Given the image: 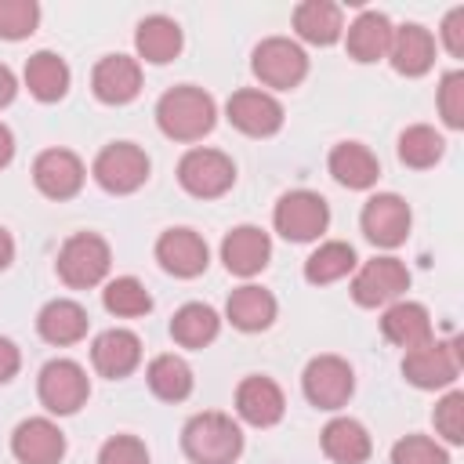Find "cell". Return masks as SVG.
<instances>
[{
  "instance_id": "4316f807",
  "label": "cell",
  "mask_w": 464,
  "mask_h": 464,
  "mask_svg": "<svg viewBox=\"0 0 464 464\" xmlns=\"http://www.w3.org/2000/svg\"><path fill=\"white\" fill-rule=\"evenodd\" d=\"M225 315L236 330L243 334H257V330H268L272 319H276V297L254 283L239 286L228 294V304H225Z\"/></svg>"
},
{
  "instance_id": "484cf974",
  "label": "cell",
  "mask_w": 464,
  "mask_h": 464,
  "mask_svg": "<svg viewBox=\"0 0 464 464\" xmlns=\"http://www.w3.org/2000/svg\"><path fill=\"white\" fill-rule=\"evenodd\" d=\"M330 174L344 188H370L381 178V163L362 141H341L330 149Z\"/></svg>"
},
{
  "instance_id": "4dcf8cb0",
  "label": "cell",
  "mask_w": 464,
  "mask_h": 464,
  "mask_svg": "<svg viewBox=\"0 0 464 464\" xmlns=\"http://www.w3.org/2000/svg\"><path fill=\"white\" fill-rule=\"evenodd\" d=\"M221 330V319L210 304L203 301H192V304H181L170 319V337L181 344V348H203L218 337Z\"/></svg>"
},
{
  "instance_id": "3957f363",
  "label": "cell",
  "mask_w": 464,
  "mask_h": 464,
  "mask_svg": "<svg viewBox=\"0 0 464 464\" xmlns=\"http://www.w3.org/2000/svg\"><path fill=\"white\" fill-rule=\"evenodd\" d=\"M112 265V254H109V243L94 232H76L62 243L58 250V276L65 286L72 290H87V286H98L105 279Z\"/></svg>"
},
{
  "instance_id": "7402d4cb",
  "label": "cell",
  "mask_w": 464,
  "mask_h": 464,
  "mask_svg": "<svg viewBox=\"0 0 464 464\" xmlns=\"http://www.w3.org/2000/svg\"><path fill=\"white\" fill-rule=\"evenodd\" d=\"M381 334L402 352H410V348H417V344L435 337L431 334V315L417 301H392L384 308V315H381Z\"/></svg>"
},
{
  "instance_id": "d6a6232c",
  "label": "cell",
  "mask_w": 464,
  "mask_h": 464,
  "mask_svg": "<svg viewBox=\"0 0 464 464\" xmlns=\"http://www.w3.org/2000/svg\"><path fill=\"white\" fill-rule=\"evenodd\" d=\"M352 268H355V250H352L348 243H341V239H330V243H323L319 250L308 254V261H304V279L315 283V286H326V283L344 279Z\"/></svg>"
},
{
  "instance_id": "5b68a950",
  "label": "cell",
  "mask_w": 464,
  "mask_h": 464,
  "mask_svg": "<svg viewBox=\"0 0 464 464\" xmlns=\"http://www.w3.org/2000/svg\"><path fill=\"white\" fill-rule=\"evenodd\" d=\"M460 373V341H424L402 355V377L413 388H446Z\"/></svg>"
},
{
  "instance_id": "7a4b0ae2",
  "label": "cell",
  "mask_w": 464,
  "mask_h": 464,
  "mask_svg": "<svg viewBox=\"0 0 464 464\" xmlns=\"http://www.w3.org/2000/svg\"><path fill=\"white\" fill-rule=\"evenodd\" d=\"M181 450L192 464H232L243 453V431L228 413L203 410L185 424Z\"/></svg>"
},
{
  "instance_id": "f1b7e54d",
  "label": "cell",
  "mask_w": 464,
  "mask_h": 464,
  "mask_svg": "<svg viewBox=\"0 0 464 464\" xmlns=\"http://www.w3.org/2000/svg\"><path fill=\"white\" fill-rule=\"evenodd\" d=\"M392 33H395V25L388 22V14H381V11H362V14L348 25V36H344L348 54H352L355 62H377V58L388 54Z\"/></svg>"
},
{
  "instance_id": "cb8c5ba5",
  "label": "cell",
  "mask_w": 464,
  "mask_h": 464,
  "mask_svg": "<svg viewBox=\"0 0 464 464\" xmlns=\"http://www.w3.org/2000/svg\"><path fill=\"white\" fill-rule=\"evenodd\" d=\"M323 453L334 464H366L373 453V442H370V431L355 417H334L323 428Z\"/></svg>"
},
{
  "instance_id": "60d3db41",
  "label": "cell",
  "mask_w": 464,
  "mask_h": 464,
  "mask_svg": "<svg viewBox=\"0 0 464 464\" xmlns=\"http://www.w3.org/2000/svg\"><path fill=\"white\" fill-rule=\"evenodd\" d=\"M442 44L453 58L464 54V7H453L446 18H442Z\"/></svg>"
},
{
  "instance_id": "277c9868",
  "label": "cell",
  "mask_w": 464,
  "mask_h": 464,
  "mask_svg": "<svg viewBox=\"0 0 464 464\" xmlns=\"http://www.w3.org/2000/svg\"><path fill=\"white\" fill-rule=\"evenodd\" d=\"M276 232L290 243H308V239H319L330 225V207L319 192H308V188H294L286 196H279L276 203Z\"/></svg>"
},
{
  "instance_id": "e0dca14e",
  "label": "cell",
  "mask_w": 464,
  "mask_h": 464,
  "mask_svg": "<svg viewBox=\"0 0 464 464\" xmlns=\"http://www.w3.org/2000/svg\"><path fill=\"white\" fill-rule=\"evenodd\" d=\"M268 257H272V239L257 225H236L221 239V261H225V268L232 276L250 279V276H257L268 265Z\"/></svg>"
},
{
  "instance_id": "d4e9b609",
  "label": "cell",
  "mask_w": 464,
  "mask_h": 464,
  "mask_svg": "<svg viewBox=\"0 0 464 464\" xmlns=\"http://www.w3.org/2000/svg\"><path fill=\"white\" fill-rule=\"evenodd\" d=\"M181 25L167 14H149L138 22V33H134V47L145 62L152 65H167L181 54Z\"/></svg>"
},
{
  "instance_id": "5bb4252c",
  "label": "cell",
  "mask_w": 464,
  "mask_h": 464,
  "mask_svg": "<svg viewBox=\"0 0 464 464\" xmlns=\"http://www.w3.org/2000/svg\"><path fill=\"white\" fill-rule=\"evenodd\" d=\"M156 261L163 265V272H170L178 279H196V276L207 272L210 250H207L199 232H192V228H167L156 239Z\"/></svg>"
},
{
  "instance_id": "e575fe53",
  "label": "cell",
  "mask_w": 464,
  "mask_h": 464,
  "mask_svg": "<svg viewBox=\"0 0 464 464\" xmlns=\"http://www.w3.org/2000/svg\"><path fill=\"white\" fill-rule=\"evenodd\" d=\"M102 304H105L112 315H120V319H138V315H145V312L152 308V297H149V290H145L134 276H120V279L105 283Z\"/></svg>"
},
{
  "instance_id": "9c48e42d",
  "label": "cell",
  "mask_w": 464,
  "mask_h": 464,
  "mask_svg": "<svg viewBox=\"0 0 464 464\" xmlns=\"http://www.w3.org/2000/svg\"><path fill=\"white\" fill-rule=\"evenodd\" d=\"M304 399L319 410H341L355 392V373L341 355H315L301 373Z\"/></svg>"
},
{
  "instance_id": "836d02e7",
  "label": "cell",
  "mask_w": 464,
  "mask_h": 464,
  "mask_svg": "<svg viewBox=\"0 0 464 464\" xmlns=\"http://www.w3.org/2000/svg\"><path fill=\"white\" fill-rule=\"evenodd\" d=\"M442 152H446V141H442V134H439L435 127H428V123H413V127H406V130L399 134V160H402L406 167H413V170L435 167V163L442 160Z\"/></svg>"
},
{
  "instance_id": "2e32d148",
  "label": "cell",
  "mask_w": 464,
  "mask_h": 464,
  "mask_svg": "<svg viewBox=\"0 0 464 464\" xmlns=\"http://www.w3.org/2000/svg\"><path fill=\"white\" fill-rule=\"evenodd\" d=\"M11 453L18 464H58L65 457V435L47 417H29L11 431Z\"/></svg>"
},
{
  "instance_id": "8992f818",
  "label": "cell",
  "mask_w": 464,
  "mask_h": 464,
  "mask_svg": "<svg viewBox=\"0 0 464 464\" xmlns=\"http://www.w3.org/2000/svg\"><path fill=\"white\" fill-rule=\"evenodd\" d=\"M250 69H254V76L265 87L290 91V87H297L308 76V54L294 40H286V36H268V40H261L254 47Z\"/></svg>"
},
{
  "instance_id": "f546056e",
  "label": "cell",
  "mask_w": 464,
  "mask_h": 464,
  "mask_svg": "<svg viewBox=\"0 0 464 464\" xmlns=\"http://www.w3.org/2000/svg\"><path fill=\"white\" fill-rule=\"evenodd\" d=\"M25 87L36 102H58L69 91V65L54 51H36L25 62Z\"/></svg>"
},
{
  "instance_id": "52a82bcc",
  "label": "cell",
  "mask_w": 464,
  "mask_h": 464,
  "mask_svg": "<svg viewBox=\"0 0 464 464\" xmlns=\"http://www.w3.org/2000/svg\"><path fill=\"white\" fill-rule=\"evenodd\" d=\"M94 181L112 192V196H127L138 192L149 178V156L145 149H138L134 141H112L94 156Z\"/></svg>"
},
{
  "instance_id": "1f68e13d",
  "label": "cell",
  "mask_w": 464,
  "mask_h": 464,
  "mask_svg": "<svg viewBox=\"0 0 464 464\" xmlns=\"http://www.w3.org/2000/svg\"><path fill=\"white\" fill-rule=\"evenodd\" d=\"M145 381H149L152 395L163 399V402H181V399H188V392H192V370H188V362H185L181 355H174V352L156 355V359L149 362V370H145Z\"/></svg>"
},
{
  "instance_id": "ba28073f",
  "label": "cell",
  "mask_w": 464,
  "mask_h": 464,
  "mask_svg": "<svg viewBox=\"0 0 464 464\" xmlns=\"http://www.w3.org/2000/svg\"><path fill=\"white\" fill-rule=\"evenodd\" d=\"M178 181L196 199H218L236 181V163L218 149H188L178 163Z\"/></svg>"
},
{
  "instance_id": "ee69618b",
  "label": "cell",
  "mask_w": 464,
  "mask_h": 464,
  "mask_svg": "<svg viewBox=\"0 0 464 464\" xmlns=\"http://www.w3.org/2000/svg\"><path fill=\"white\" fill-rule=\"evenodd\" d=\"M11 261H14V239H11V232L0 225V272H4Z\"/></svg>"
},
{
  "instance_id": "7bdbcfd3",
  "label": "cell",
  "mask_w": 464,
  "mask_h": 464,
  "mask_svg": "<svg viewBox=\"0 0 464 464\" xmlns=\"http://www.w3.org/2000/svg\"><path fill=\"white\" fill-rule=\"evenodd\" d=\"M14 91H18V83H14V72H11L7 65H0V109H4V105H11Z\"/></svg>"
},
{
  "instance_id": "ac0fdd59",
  "label": "cell",
  "mask_w": 464,
  "mask_h": 464,
  "mask_svg": "<svg viewBox=\"0 0 464 464\" xmlns=\"http://www.w3.org/2000/svg\"><path fill=\"white\" fill-rule=\"evenodd\" d=\"M94 98L105 105H127L141 91V65L127 54H105L91 72Z\"/></svg>"
},
{
  "instance_id": "f6af8a7d",
  "label": "cell",
  "mask_w": 464,
  "mask_h": 464,
  "mask_svg": "<svg viewBox=\"0 0 464 464\" xmlns=\"http://www.w3.org/2000/svg\"><path fill=\"white\" fill-rule=\"evenodd\" d=\"M11 156H14V134L0 123V167H7V163H11Z\"/></svg>"
},
{
  "instance_id": "7c38bea8",
  "label": "cell",
  "mask_w": 464,
  "mask_h": 464,
  "mask_svg": "<svg viewBox=\"0 0 464 464\" xmlns=\"http://www.w3.org/2000/svg\"><path fill=\"white\" fill-rule=\"evenodd\" d=\"M410 221H413L410 203L402 196H395V192H377L362 207V232H366V239L373 246H388L392 250V246L406 243Z\"/></svg>"
},
{
  "instance_id": "83f0119b",
  "label": "cell",
  "mask_w": 464,
  "mask_h": 464,
  "mask_svg": "<svg viewBox=\"0 0 464 464\" xmlns=\"http://www.w3.org/2000/svg\"><path fill=\"white\" fill-rule=\"evenodd\" d=\"M294 29H297L301 40L330 47V44L341 40L344 18H341V7L330 4V0H304V4L294 7Z\"/></svg>"
},
{
  "instance_id": "44dd1931",
  "label": "cell",
  "mask_w": 464,
  "mask_h": 464,
  "mask_svg": "<svg viewBox=\"0 0 464 464\" xmlns=\"http://www.w3.org/2000/svg\"><path fill=\"white\" fill-rule=\"evenodd\" d=\"M388 58H392V69L402 72V76H424L435 62V36L417 25V22H406L392 33V47H388Z\"/></svg>"
},
{
  "instance_id": "603a6c76",
  "label": "cell",
  "mask_w": 464,
  "mask_h": 464,
  "mask_svg": "<svg viewBox=\"0 0 464 464\" xmlns=\"http://www.w3.org/2000/svg\"><path fill=\"white\" fill-rule=\"evenodd\" d=\"M87 323L91 319H87L83 304H76L69 297L47 301L40 308V315H36V330H40V337L47 344H76V341H83L87 337Z\"/></svg>"
},
{
  "instance_id": "74e56055",
  "label": "cell",
  "mask_w": 464,
  "mask_h": 464,
  "mask_svg": "<svg viewBox=\"0 0 464 464\" xmlns=\"http://www.w3.org/2000/svg\"><path fill=\"white\" fill-rule=\"evenodd\" d=\"M439 112L446 120V127H464V72L453 69L442 76L439 83Z\"/></svg>"
},
{
  "instance_id": "6da1fadb",
  "label": "cell",
  "mask_w": 464,
  "mask_h": 464,
  "mask_svg": "<svg viewBox=\"0 0 464 464\" xmlns=\"http://www.w3.org/2000/svg\"><path fill=\"white\" fill-rule=\"evenodd\" d=\"M156 123L174 141H199L203 134L214 130L218 109H214V98L203 87L181 83V87H170L156 102Z\"/></svg>"
},
{
  "instance_id": "d6986e66",
  "label": "cell",
  "mask_w": 464,
  "mask_h": 464,
  "mask_svg": "<svg viewBox=\"0 0 464 464\" xmlns=\"http://www.w3.org/2000/svg\"><path fill=\"white\" fill-rule=\"evenodd\" d=\"M286 410V399L272 377H246L236 388V413L254 428H272Z\"/></svg>"
},
{
  "instance_id": "ffe728a7",
  "label": "cell",
  "mask_w": 464,
  "mask_h": 464,
  "mask_svg": "<svg viewBox=\"0 0 464 464\" xmlns=\"http://www.w3.org/2000/svg\"><path fill=\"white\" fill-rule=\"evenodd\" d=\"M91 362H94V370L102 377H112V381L116 377H127L141 362V341H138V334L120 330V326L98 334L94 344H91Z\"/></svg>"
},
{
  "instance_id": "8fae6325",
  "label": "cell",
  "mask_w": 464,
  "mask_h": 464,
  "mask_svg": "<svg viewBox=\"0 0 464 464\" xmlns=\"http://www.w3.org/2000/svg\"><path fill=\"white\" fill-rule=\"evenodd\" d=\"M406 286H410V272L399 257H373L355 272L352 297L362 308H381V304L399 301L406 294Z\"/></svg>"
},
{
  "instance_id": "4fadbf2b",
  "label": "cell",
  "mask_w": 464,
  "mask_h": 464,
  "mask_svg": "<svg viewBox=\"0 0 464 464\" xmlns=\"http://www.w3.org/2000/svg\"><path fill=\"white\" fill-rule=\"evenodd\" d=\"M225 116L236 130H243L250 138H268L283 127V105L268 91H257V87L236 91L225 105Z\"/></svg>"
},
{
  "instance_id": "30bf717a",
  "label": "cell",
  "mask_w": 464,
  "mask_h": 464,
  "mask_svg": "<svg viewBox=\"0 0 464 464\" xmlns=\"http://www.w3.org/2000/svg\"><path fill=\"white\" fill-rule=\"evenodd\" d=\"M36 392H40V402H44L51 413L65 417V413H76V410L87 402L91 381H87V373H83L80 362H72V359H51V362L40 370Z\"/></svg>"
},
{
  "instance_id": "ab89813d",
  "label": "cell",
  "mask_w": 464,
  "mask_h": 464,
  "mask_svg": "<svg viewBox=\"0 0 464 464\" xmlns=\"http://www.w3.org/2000/svg\"><path fill=\"white\" fill-rule=\"evenodd\" d=\"M98 464H149V450L141 439L134 435H112L102 453H98Z\"/></svg>"
},
{
  "instance_id": "b9f144b4",
  "label": "cell",
  "mask_w": 464,
  "mask_h": 464,
  "mask_svg": "<svg viewBox=\"0 0 464 464\" xmlns=\"http://www.w3.org/2000/svg\"><path fill=\"white\" fill-rule=\"evenodd\" d=\"M18 366H22V355H18L14 341L0 337V384H7V381L18 373Z\"/></svg>"
},
{
  "instance_id": "9a60e30c",
  "label": "cell",
  "mask_w": 464,
  "mask_h": 464,
  "mask_svg": "<svg viewBox=\"0 0 464 464\" xmlns=\"http://www.w3.org/2000/svg\"><path fill=\"white\" fill-rule=\"evenodd\" d=\"M83 163L69 149H44L33 163V181L47 199H72L83 188Z\"/></svg>"
},
{
  "instance_id": "d590c367",
  "label": "cell",
  "mask_w": 464,
  "mask_h": 464,
  "mask_svg": "<svg viewBox=\"0 0 464 464\" xmlns=\"http://www.w3.org/2000/svg\"><path fill=\"white\" fill-rule=\"evenodd\" d=\"M40 4L36 0H0V36L4 40H25L36 33Z\"/></svg>"
},
{
  "instance_id": "f35d334b",
  "label": "cell",
  "mask_w": 464,
  "mask_h": 464,
  "mask_svg": "<svg viewBox=\"0 0 464 464\" xmlns=\"http://www.w3.org/2000/svg\"><path fill=\"white\" fill-rule=\"evenodd\" d=\"M435 431L446 439V442H464V395L460 392H450L439 406H435Z\"/></svg>"
},
{
  "instance_id": "8d00e7d4",
  "label": "cell",
  "mask_w": 464,
  "mask_h": 464,
  "mask_svg": "<svg viewBox=\"0 0 464 464\" xmlns=\"http://www.w3.org/2000/svg\"><path fill=\"white\" fill-rule=\"evenodd\" d=\"M392 464H450V453L428 435H406L392 446Z\"/></svg>"
}]
</instances>
